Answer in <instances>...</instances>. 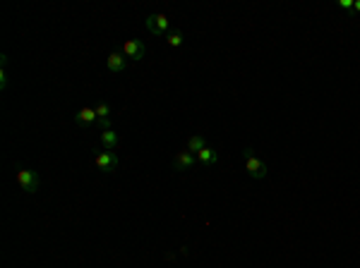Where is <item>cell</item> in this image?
<instances>
[{
    "label": "cell",
    "instance_id": "1",
    "mask_svg": "<svg viewBox=\"0 0 360 268\" xmlns=\"http://www.w3.org/2000/svg\"><path fill=\"white\" fill-rule=\"evenodd\" d=\"M245 168H247V173H250V177H255V180H264L267 177V165H264V160H259L252 149H245Z\"/></svg>",
    "mask_w": 360,
    "mask_h": 268
},
{
    "label": "cell",
    "instance_id": "2",
    "mask_svg": "<svg viewBox=\"0 0 360 268\" xmlns=\"http://www.w3.org/2000/svg\"><path fill=\"white\" fill-rule=\"evenodd\" d=\"M17 182H19V187L24 191H29V194H34V191L39 189V175L34 173V170H19L17 173Z\"/></svg>",
    "mask_w": 360,
    "mask_h": 268
},
{
    "label": "cell",
    "instance_id": "3",
    "mask_svg": "<svg viewBox=\"0 0 360 268\" xmlns=\"http://www.w3.org/2000/svg\"><path fill=\"white\" fill-rule=\"evenodd\" d=\"M94 165H96L99 170H103V173H111V170L118 168V156L113 151H99L96 158H94Z\"/></svg>",
    "mask_w": 360,
    "mask_h": 268
},
{
    "label": "cell",
    "instance_id": "4",
    "mask_svg": "<svg viewBox=\"0 0 360 268\" xmlns=\"http://www.w3.org/2000/svg\"><path fill=\"white\" fill-rule=\"evenodd\" d=\"M144 27H147L154 36H166V34H168V19H166L163 15H149L147 22H144Z\"/></svg>",
    "mask_w": 360,
    "mask_h": 268
},
{
    "label": "cell",
    "instance_id": "5",
    "mask_svg": "<svg viewBox=\"0 0 360 268\" xmlns=\"http://www.w3.org/2000/svg\"><path fill=\"white\" fill-rule=\"evenodd\" d=\"M122 53H125V58H130V60H142L144 58V53H147V48H144V43L142 41H127L125 46H122Z\"/></svg>",
    "mask_w": 360,
    "mask_h": 268
},
{
    "label": "cell",
    "instance_id": "6",
    "mask_svg": "<svg viewBox=\"0 0 360 268\" xmlns=\"http://www.w3.org/2000/svg\"><path fill=\"white\" fill-rule=\"evenodd\" d=\"M106 65H108L111 72H125V67H127V58H125V53H111V58L106 60Z\"/></svg>",
    "mask_w": 360,
    "mask_h": 268
},
{
    "label": "cell",
    "instance_id": "7",
    "mask_svg": "<svg viewBox=\"0 0 360 268\" xmlns=\"http://www.w3.org/2000/svg\"><path fill=\"white\" fill-rule=\"evenodd\" d=\"M75 120H77V125H82V127H91L94 122H99V117H96V110H94V108H82L80 113L75 115Z\"/></svg>",
    "mask_w": 360,
    "mask_h": 268
},
{
    "label": "cell",
    "instance_id": "8",
    "mask_svg": "<svg viewBox=\"0 0 360 268\" xmlns=\"http://www.w3.org/2000/svg\"><path fill=\"white\" fill-rule=\"evenodd\" d=\"M195 165V156L190 151H180L175 156V170H188Z\"/></svg>",
    "mask_w": 360,
    "mask_h": 268
},
{
    "label": "cell",
    "instance_id": "9",
    "mask_svg": "<svg viewBox=\"0 0 360 268\" xmlns=\"http://www.w3.org/2000/svg\"><path fill=\"white\" fill-rule=\"evenodd\" d=\"M101 144L106 146V151H113V149L118 146V134H116L113 129H106V132L101 134Z\"/></svg>",
    "mask_w": 360,
    "mask_h": 268
},
{
    "label": "cell",
    "instance_id": "10",
    "mask_svg": "<svg viewBox=\"0 0 360 268\" xmlns=\"http://www.w3.org/2000/svg\"><path fill=\"white\" fill-rule=\"evenodd\" d=\"M197 160H200L202 165H214V163H216V151H214V149H206V146H204V149L197 153Z\"/></svg>",
    "mask_w": 360,
    "mask_h": 268
},
{
    "label": "cell",
    "instance_id": "11",
    "mask_svg": "<svg viewBox=\"0 0 360 268\" xmlns=\"http://www.w3.org/2000/svg\"><path fill=\"white\" fill-rule=\"evenodd\" d=\"M202 149H204V139H202L200 134H195V137L188 142V151H190V153H200Z\"/></svg>",
    "mask_w": 360,
    "mask_h": 268
},
{
    "label": "cell",
    "instance_id": "12",
    "mask_svg": "<svg viewBox=\"0 0 360 268\" xmlns=\"http://www.w3.org/2000/svg\"><path fill=\"white\" fill-rule=\"evenodd\" d=\"M166 41H168V46L178 48V46L183 43V34H180L178 29H173V32H168V34H166Z\"/></svg>",
    "mask_w": 360,
    "mask_h": 268
},
{
    "label": "cell",
    "instance_id": "13",
    "mask_svg": "<svg viewBox=\"0 0 360 268\" xmlns=\"http://www.w3.org/2000/svg\"><path fill=\"white\" fill-rule=\"evenodd\" d=\"M94 110H96V117H99V120H111V117H108V115H111V108H108V103H99V106H96Z\"/></svg>",
    "mask_w": 360,
    "mask_h": 268
},
{
    "label": "cell",
    "instance_id": "14",
    "mask_svg": "<svg viewBox=\"0 0 360 268\" xmlns=\"http://www.w3.org/2000/svg\"><path fill=\"white\" fill-rule=\"evenodd\" d=\"M339 7L348 10V7H353V0H339Z\"/></svg>",
    "mask_w": 360,
    "mask_h": 268
},
{
    "label": "cell",
    "instance_id": "15",
    "mask_svg": "<svg viewBox=\"0 0 360 268\" xmlns=\"http://www.w3.org/2000/svg\"><path fill=\"white\" fill-rule=\"evenodd\" d=\"M0 86H2V89L7 86V77H5V72H0Z\"/></svg>",
    "mask_w": 360,
    "mask_h": 268
},
{
    "label": "cell",
    "instance_id": "16",
    "mask_svg": "<svg viewBox=\"0 0 360 268\" xmlns=\"http://www.w3.org/2000/svg\"><path fill=\"white\" fill-rule=\"evenodd\" d=\"M353 10H358V12H360V0H356V2H353Z\"/></svg>",
    "mask_w": 360,
    "mask_h": 268
}]
</instances>
